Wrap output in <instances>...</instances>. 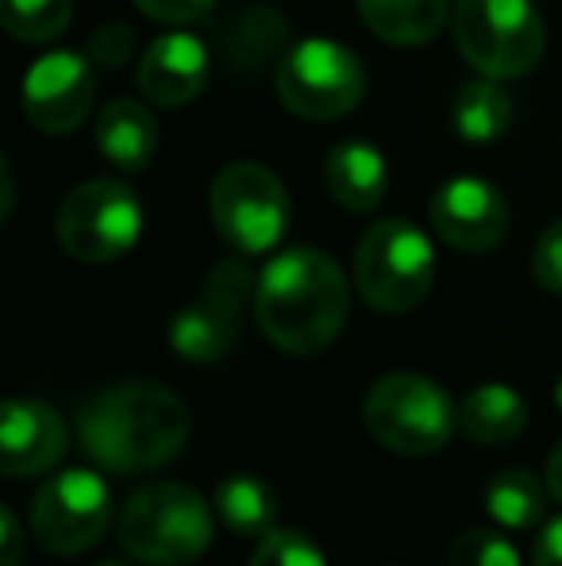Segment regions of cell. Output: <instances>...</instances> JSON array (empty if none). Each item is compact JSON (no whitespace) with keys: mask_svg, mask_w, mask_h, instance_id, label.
Here are the masks:
<instances>
[{"mask_svg":"<svg viewBox=\"0 0 562 566\" xmlns=\"http://www.w3.org/2000/svg\"><path fill=\"white\" fill-rule=\"evenodd\" d=\"M100 566H128V563H100Z\"/></svg>","mask_w":562,"mask_h":566,"instance_id":"34","label":"cell"},{"mask_svg":"<svg viewBox=\"0 0 562 566\" xmlns=\"http://www.w3.org/2000/svg\"><path fill=\"white\" fill-rule=\"evenodd\" d=\"M532 566H562V516H555V521L540 532Z\"/></svg>","mask_w":562,"mask_h":566,"instance_id":"30","label":"cell"},{"mask_svg":"<svg viewBox=\"0 0 562 566\" xmlns=\"http://www.w3.org/2000/svg\"><path fill=\"white\" fill-rule=\"evenodd\" d=\"M278 97L300 119H339L367 97V70L359 54L331 39L293 43L278 62Z\"/></svg>","mask_w":562,"mask_h":566,"instance_id":"8","label":"cell"},{"mask_svg":"<svg viewBox=\"0 0 562 566\" xmlns=\"http://www.w3.org/2000/svg\"><path fill=\"white\" fill-rule=\"evenodd\" d=\"M351 290L331 254L320 247H289L258 274L255 321L285 355H316L343 332Z\"/></svg>","mask_w":562,"mask_h":566,"instance_id":"2","label":"cell"},{"mask_svg":"<svg viewBox=\"0 0 562 566\" xmlns=\"http://www.w3.org/2000/svg\"><path fill=\"white\" fill-rule=\"evenodd\" d=\"M66 451V424L46 401L12 397L0 412V470L8 478L46 474Z\"/></svg>","mask_w":562,"mask_h":566,"instance_id":"13","label":"cell"},{"mask_svg":"<svg viewBox=\"0 0 562 566\" xmlns=\"http://www.w3.org/2000/svg\"><path fill=\"white\" fill-rule=\"evenodd\" d=\"M435 282V251L427 235L409 220H378L362 231L354 251L359 297L378 313H409L427 297Z\"/></svg>","mask_w":562,"mask_h":566,"instance_id":"5","label":"cell"},{"mask_svg":"<svg viewBox=\"0 0 562 566\" xmlns=\"http://www.w3.org/2000/svg\"><path fill=\"white\" fill-rule=\"evenodd\" d=\"M97 97L93 62L74 51L43 54L23 77V116L43 135H70L85 124Z\"/></svg>","mask_w":562,"mask_h":566,"instance_id":"11","label":"cell"},{"mask_svg":"<svg viewBox=\"0 0 562 566\" xmlns=\"http://www.w3.org/2000/svg\"><path fill=\"white\" fill-rule=\"evenodd\" d=\"M131 51H136V31H131L128 23H105V28L89 39V59L108 70L124 66V62L131 59Z\"/></svg>","mask_w":562,"mask_h":566,"instance_id":"28","label":"cell"},{"mask_svg":"<svg viewBox=\"0 0 562 566\" xmlns=\"http://www.w3.org/2000/svg\"><path fill=\"white\" fill-rule=\"evenodd\" d=\"M85 454L116 474H142L178 459L189 440V409L158 381H116L77 409Z\"/></svg>","mask_w":562,"mask_h":566,"instance_id":"1","label":"cell"},{"mask_svg":"<svg viewBox=\"0 0 562 566\" xmlns=\"http://www.w3.org/2000/svg\"><path fill=\"white\" fill-rule=\"evenodd\" d=\"M450 0H359V15L382 43L424 46L450 20Z\"/></svg>","mask_w":562,"mask_h":566,"instance_id":"18","label":"cell"},{"mask_svg":"<svg viewBox=\"0 0 562 566\" xmlns=\"http://www.w3.org/2000/svg\"><path fill=\"white\" fill-rule=\"evenodd\" d=\"M532 274L548 293H562V220L540 235L532 251Z\"/></svg>","mask_w":562,"mask_h":566,"instance_id":"27","label":"cell"},{"mask_svg":"<svg viewBox=\"0 0 562 566\" xmlns=\"http://www.w3.org/2000/svg\"><path fill=\"white\" fill-rule=\"evenodd\" d=\"M0 524H4V566H20L23 536H20V521H15L12 509H0Z\"/></svg>","mask_w":562,"mask_h":566,"instance_id":"31","label":"cell"},{"mask_svg":"<svg viewBox=\"0 0 562 566\" xmlns=\"http://www.w3.org/2000/svg\"><path fill=\"white\" fill-rule=\"evenodd\" d=\"M450 119H455V132L463 135L466 143H494V139H501L512 124V97L501 90V82L478 77V82L463 85V90L455 93Z\"/></svg>","mask_w":562,"mask_h":566,"instance_id":"23","label":"cell"},{"mask_svg":"<svg viewBox=\"0 0 562 566\" xmlns=\"http://www.w3.org/2000/svg\"><path fill=\"white\" fill-rule=\"evenodd\" d=\"M209 212L227 247L240 254H266L289 224V193L263 163H227L212 178Z\"/></svg>","mask_w":562,"mask_h":566,"instance_id":"9","label":"cell"},{"mask_svg":"<svg viewBox=\"0 0 562 566\" xmlns=\"http://www.w3.org/2000/svg\"><path fill=\"white\" fill-rule=\"evenodd\" d=\"M139 12L150 15L158 23H170V28H181V23H197L216 8V0H136Z\"/></svg>","mask_w":562,"mask_h":566,"instance_id":"29","label":"cell"},{"mask_svg":"<svg viewBox=\"0 0 562 566\" xmlns=\"http://www.w3.org/2000/svg\"><path fill=\"white\" fill-rule=\"evenodd\" d=\"M362 420L382 448L397 454H435L458 432V409L439 381L424 374H385L362 401Z\"/></svg>","mask_w":562,"mask_h":566,"instance_id":"6","label":"cell"},{"mask_svg":"<svg viewBox=\"0 0 562 566\" xmlns=\"http://www.w3.org/2000/svg\"><path fill=\"white\" fill-rule=\"evenodd\" d=\"M216 516L235 536L263 539L278 528V493L258 474H227L216 485Z\"/></svg>","mask_w":562,"mask_h":566,"instance_id":"21","label":"cell"},{"mask_svg":"<svg viewBox=\"0 0 562 566\" xmlns=\"http://www.w3.org/2000/svg\"><path fill=\"white\" fill-rule=\"evenodd\" d=\"M548 482L536 478L532 470H501L486 485V513L501 528L524 532L543 524L548 516Z\"/></svg>","mask_w":562,"mask_h":566,"instance_id":"22","label":"cell"},{"mask_svg":"<svg viewBox=\"0 0 562 566\" xmlns=\"http://www.w3.org/2000/svg\"><path fill=\"white\" fill-rule=\"evenodd\" d=\"M136 77L150 105L181 108L201 97L209 82V46L185 31H166L142 51Z\"/></svg>","mask_w":562,"mask_h":566,"instance_id":"14","label":"cell"},{"mask_svg":"<svg viewBox=\"0 0 562 566\" xmlns=\"http://www.w3.org/2000/svg\"><path fill=\"white\" fill-rule=\"evenodd\" d=\"M0 15H4L8 35L20 43H51L74 20V4L70 0H0Z\"/></svg>","mask_w":562,"mask_h":566,"instance_id":"24","label":"cell"},{"mask_svg":"<svg viewBox=\"0 0 562 566\" xmlns=\"http://www.w3.org/2000/svg\"><path fill=\"white\" fill-rule=\"evenodd\" d=\"M324 181H328V193L336 197L343 209L370 212L382 205L385 189H390V166H385V158L378 147L359 143V139H347L328 150Z\"/></svg>","mask_w":562,"mask_h":566,"instance_id":"15","label":"cell"},{"mask_svg":"<svg viewBox=\"0 0 562 566\" xmlns=\"http://www.w3.org/2000/svg\"><path fill=\"white\" fill-rule=\"evenodd\" d=\"M285 43H289V23L282 12L258 4L240 12L224 28V59L227 66L258 74L263 66H271L274 59H285Z\"/></svg>","mask_w":562,"mask_h":566,"instance_id":"20","label":"cell"},{"mask_svg":"<svg viewBox=\"0 0 562 566\" xmlns=\"http://www.w3.org/2000/svg\"><path fill=\"white\" fill-rule=\"evenodd\" d=\"M113 524V493L93 470H62L31 497V536L51 555H82Z\"/></svg>","mask_w":562,"mask_h":566,"instance_id":"10","label":"cell"},{"mask_svg":"<svg viewBox=\"0 0 562 566\" xmlns=\"http://www.w3.org/2000/svg\"><path fill=\"white\" fill-rule=\"evenodd\" d=\"M240 313L216 305L212 297H201L197 305L181 308L170 324V343L181 358L204 366V363H220L227 350L235 347V336H240Z\"/></svg>","mask_w":562,"mask_h":566,"instance_id":"19","label":"cell"},{"mask_svg":"<svg viewBox=\"0 0 562 566\" xmlns=\"http://www.w3.org/2000/svg\"><path fill=\"white\" fill-rule=\"evenodd\" d=\"M450 31L458 54L494 82L532 74L548 46V28L532 0H455Z\"/></svg>","mask_w":562,"mask_h":566,"instance_id":"4","label":"cell"},{"mask_svg":"<svg viewBox=\"0 0 562 566\" xmlns=\"http://www.w3.org/2000/svg\"><path fill=\"white\" fill-rule=\"evenodd\" d=\"M447 566H520L517 547L489 528H470L450 544Z\"/></svg>","mask_w":562,"mask_h":566,"instance_id":"26","label":"cell"},{"mask_svg":"<svg viewBox=\"0 0 562 566\" xmlns=\"http://www.w3.org/2000/svg\"><path fill=\"white\" fill-rule=\"evenodd\" d=\"M97 150L120 170H142L158 150L155 113L139 101H113L97 116Z\"/></svg>","mask_w":562,"mask_h":566,"instance_id":"17","label":"cell"},{"mask_svg":"<svg viewBox=\"0 0 562 566\" xmlns=\"http://www.w3.org/2000/svg\"><path fill=\"white\" fill-rule=\"evenodd\" d=\"M427 212H432L435 235L463 254L494 251L509 231V205H505L501 189L474 174L443 181Z\"/></svg>","mask_w":562,"mask_h":566,"instance_id":"12","label":"cell"},{"mask_svg":"<svg viewBox=\"0 0 562 566\" xmlns=\"http://www.w3.org/2000/svg\"><path fill=\"white\" fill-rule=\"evenodd\" d=\"M62 251L77 262H113L128 254L142 235V205L136 189L116 178H93L70 189L54 220Z\"/></svg>","mask_w":562,"mask_h":566,"instance_id":"7","label":"cell"},{"mask_svg":"<svg viewBox=\"0 0 562 566\" xmlns=\"http://www.w3.org/2000/svg\"><path fill=\"white\" fill-rule=\"evenodd\" d=\"M528 428V405L505 381H486L474 386L458 405V432L466 440L494 448V443H512Z\"/></svg>","mask_w":562,"mask_h":566,"instance_id":"16","label":"cell"},{"mask_svg":"<svg viewBox=\"0 0 562 566\" xmlns=\"http://www.w3.org/2000/svg\"><path fill=\"white\" fill-rule=\"evenodd\" d=\"M543 482H548L551 497H555V501H562V440L555 443V451H551V459H548V470H543Z\"/></svg>","mask_w":562,"mask_h":566,"instance_id":"32","label":"cell"},{"mask_svg":"<svg viewBox=\"0 0 562 566\" xmlns=\"http://www.w3.org/2000/svg\"><path fill=\"white\" fill-rule=\"evenodd\" d=\"M555 401H559V409H562V378H559V386H555Z\"/></svg>","mask_w":562,"mask_h":566,"instance_id":"33","label":"cell"},{"mask_svg":"<svg viewBox=\"0 0 562 566\" xmlns=\"http://www.w3.org/2000/svg\"><path fill=\"white\" fill-rule=\"evenodd\" d=\"M251 566H328L320 547L293 528H274L251 552Z\"/></svg>","mask_w":562,"mask_h":566,"instance_id":"25","label":"cell"},{"mask_svg":"<svg viewBox=\"0 0 562 566\" xmlns=\"http://www.w3.org/2000/svg\"><path fill=\"white\" fill-rule=\"evenodd\" d=\"M120 544L147 566H189L212 544V509L181 482H150L124 501Z\"/></svg>","mask_w":562,"mask_h":566,"instance_id":"3","label":"cell"}]
</instances>
